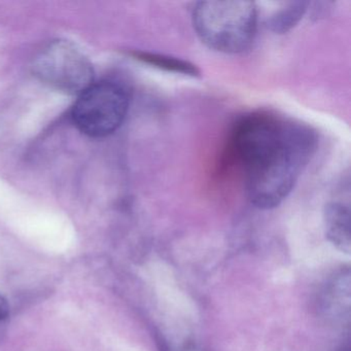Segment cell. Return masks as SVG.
Masks as SVG:
<instances>
[{"mask_svg": "<svg viewBox=\"0 0 351 351\" xmlns=\"http://www.w3.org/2000/svg\"><path fill=\"white\" fill-rule=\"evenodd\" d=\"M232 147L245 171L250 203L267 210L291 194L315 152L317 135L301 123L254 112L236 124Z\"/></svg>", "mask_w": 351, "mask_h": 351, "instance_id": "1", "label": "cell"}, {"mask_svg": "<svg viewBox=\"0 0 351 351\" xmlns=\"http://www.w3.org/2000/svg\"><path fill=\"white\" fill-rule=\"evenodd\" d=\"M201 42L215 52L236 55L250 48L258 28V9L250 1H201L192 14Z\"/></svg>", "mask_w": 351, "mask_h": 351, "instance_id": "2", "label": "cell"}, {"mask_svg": "<svg viewBox=\"0 0 351 351\" xmlns=\"http://www.w3.org/2000/svg\"><path fill=\"white\" fill-rule=\"evenodd\" d=\"M129 101L128 92L120 84L110 81L93 83L80 94L71 118L84 134L101 138L122 126Z\"/></svg>", "mask_w": 351, "mask_h": 351, "instance_id": "3", "label": "cell"}, {"mask_svg": "<svg viewBox=\"0 0 351 351\" xmlns=\"http://www.w3.org/2000/svg\"><path fill=\"white\" fill-rule=\"evenodd\" d=\"M32 71L49 87L71 95L79 96L94 83L91 63L66 40H53L45 46L34 58Z\"/></svg>", "mask_w": 351, "mask_h": 351, "instance_id": "4", "label": "cell"}, {"mask_svg": "<svg viewBox=\"0 0 351 351\" xmlns=\"http://www.w3.org/2000/svg\"><path fill=\"white\" fill-rule=\"evenodd\" d=\"M324 231L328 241L340 252L350 254V210L340 202L328 203L324 213Z\"/></svg>", "mask_w": 351, "mask_h": 351, "instance_id": "5", "label": "cell"}, {"mask_svg": "<svg viewBox=\"0 0 351 351\" xmlns=\"http://www.w3.org/2000/svg\"><path fill=\"white\" fill-rule=\"evenodd\" d=\"M350 274L346 272L335 274L328 283L322 297V311L332 319L342 320L344 315L349 318L350 308Z\"/></svg>", "mask_w": 351, "mask_h": 351, "instance_id": "6", "label": "cell"}, {"mask_svg": "<svg viewBox=\"0 0 351 351\" xmlns=\"http://www.w3.org/2000/svg\"><path fill=\"white\" fill-rule=\"evenodd\" d=\"M134 57L145 64L151 65L161 71L168 73H180V75H189V77H197L200 75V69L182 59L174 57L166 56V55L156 54V53L135 52Z\"/></svg>", "mask_w": 351, "mask_h": 351, "instance_id": "7", "label": "cell"}, {"mask_svg": "<svg viewBox=\"0 0 351 351\" xmlns=\"http://www.w3.org/2000/svg\"><path fill=\"white\" fill-rule=\"evenodd\" d=\"M307 7L308 3L304 1L285 3L269 21L271 30L275 34H287L301 21L307 12Z\"/></svg>", "mask_w": 351, "mask_h": 351, "instance_id": "8", "label": "cell"}, {"mask_svg": "<svg viewBox=\"0 0 351 351\" xmlns=\"http://www.w3.org/2000/svg\"><path fill=\"white\" fill-rule=\"evenodd\" d=\"M9 313V303H8L7 300H5L3 295H0V322H3V320L7 319Z\"/></svg>", "mask_w": 351, "mask_h": 351, "instance_id": "9", "label": "cell"}]
</instances>
